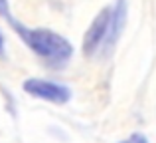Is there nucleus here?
<instances>
[{
    "mask_svg": "<svg viewBox=\"0 0 156 143\" xmlns=\"http://www.w3.org/2000/svg\"><path fill=\"white\" fill-rule=\"evenodd\" d=\"M119 143H150V141H148V137L142 135V133H133V135H129L126 139H122Z\"/></svg>",
    "mask_w": 156,
    "mask_h": 143,
    "instance_id": "nucleus-5",
    "label": "nucleus"
},
{
    "mask_svg": "<svg viewBox=\"0 0 156 143\" xmlns=\"http://www.w3.org/2000/svg\"><path fill=\"white\" fill-rule=\"evenodd\" d=\"M0 56L4 58V36H2V32H0Z\"/></svg>",
    "mask_w": 156,
    "mask_h": 143,
    "instance_id": "nucleus-7",
    "label": "nucleus"
},
{
    "mask_svg": "<svg viewBox=\"0 0 156 143\" xmlns=\"http://www.w3.org/2000/svg\"><path fill=\"white\" fill-rule=\"evenodd\" d=\"M125 24H126V0H117V4L111 8V26L103 46L105 54H109L113 50V46L119 42L121 34L125 32Z\"/></svg>",
    "mask_w": 156,
    "mask_h": 143,
    "instance_id": "nucleus-4",
    "label": "nucleus"
},
{
    "mask_svg": "<svg viewBox=\"0 0 156 143\" xmlns=\"http://www.w3.org/2000/svg\"><path fill=\"white\" fill-rule=\"evenodd\" d=\"M12 28L20 40L51 70H59L71 60L73 46L65 36L50 28H28L20 22H12Z\"/></svg>",
    "mask_w": 156,
    "mask_h": 143,
    "instance_id": "nucleus-1",
    "label": "nucleus"
},
{
    "mask_svg": "<svg viewBox=\"0 0 156 143\" xmlns=\"http://www.w3.org/2000/svg\"><path fill=\"white\" fill-rule=\"evenodd\" d=\"M22 89L36 100H44L55 105H63L71 100V89L67 85L51 80H42V77H28L22 84Z\"/></svg>",
    "mask_w": 156,
    "mask_h": 143,
    "instance_id": "nucleus-2",
    "label": "nucleus"
},
{
    "mask_svg": "<svg viewBox=\"0 0 156 143\" xmlns=\"http://www.w3.org/2000/svg\"><path fill=\"white\" fill-rule=\"evenodd\" d=\"M0 16H4V18L10 16V4H8V0H0Z\"/></svg>",
    "mask_w": 156,
    "mask_h": 143,
    "instance_id": "nucleus-6",
    "label": "nucleus"
},
{
    "mask_svg": "<svg viewBox=\"0 0 156 143\" xmlns=\"http://www.w3.org/2000/svg\"><path fill=\"white\" fill-rule=\"evenodd\" d=\"M109 26H111V6H105L97 12V16L93 18V22L89 24L87 32L83 36L81 50L87 58H93L99 50H103L107 34H109Z\"/></svg>",
    "mask_w": 156,
    "mask_h": 143,
    "instance_id": "nucleus-3",
    "label": "nucleus"
}]
</instances>
